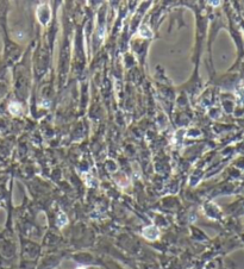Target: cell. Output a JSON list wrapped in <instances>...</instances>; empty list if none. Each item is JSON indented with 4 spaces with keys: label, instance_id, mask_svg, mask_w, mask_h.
Listing matches in <instances>:
<instances>
[{
    "label": "cell",
    "instance_id": "6da1fadb",
    "mask_svg": "<svg viewBox=\"0 0 244 269\" xmlns=\"http://www.w3.org/2000/svg\"><path fill=\"white\" fill-rule=\"evenodd\" d=\"M21 111V106L18 102H11L10 104V112L13 114H19Z\"/></svg>",
    "mask_w": 244,
    "mask_h": 269
},
{
    "label": "cell",
    "instance_id": "7a4b0ae2",
    "mask_svg": "<svg viewBox=\"0 0 244 269\" xmlns=\"http://www.w3.org/2000/svg\"><path fill=\"white\" fill-rule=\"evenodd\" d=\"M64 224H67V217L63 213H60V216H58V225L63 226Z\"/></svg>",
    "mask_w": 244,
    "mask_h": 269
},
{
    "label": "cell",
    "instance_id": "3957f363",
    "mask_svg": "<svg viewBox=\"0 0 244 269\" xmlns=\"http://www.w3.org/2000/svg\"><path fill=\"white\" fill-rule=\"evenodd\" d=\"M79 269H85V268H82V267H81V268H79Z\"/></svg>",
    "mask_w": 244,
    "mask_h": 269
}]
</instances>
